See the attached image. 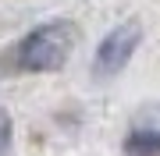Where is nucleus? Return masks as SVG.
Returning <instances> with one entry per match:
<instances>
[{
    "label": "nucleus",
    "instance_id": "obj_2",
    "mask_svg": "<svg viewBox=\"0 0 160 156\" xmlns=\"http://www.w3.org/2000/svg\"><path fill=\"white\" fill-rule=\"evenodd\" d=\"M142 43V21L139 18H128L118 29H110L103 35V43L96 46V57H92V75L96 78H114L128 68L132 53Z\"/></svg>",
    "mask_w": 160,
    "mask_h": 156
},
{
    "label": "nucleus",
    "instance_id": "obj_1",
    "mask_svg": "<svg viewBox=\"0 0 160 156\" xmlns=\"http://www.w3.org/2000/svg\"><path fill=\"white\" fill-rule=\"evenodd\" d=\"M75 43H78V29L71 21H46L11 50V60L18 71H36V75L61 71L71 57Z\"/></svg>",
    "mask_w": 160,
    "mask_h": 156
},
{
    "label": "nucleus",
    "instance_id": "obj_4",
    "mask_svg": "<svg viewBox=\"0 0 160 156\" xmlns=\"http://www.w3.org/2000/svg\"><path fill=\"white\" fill-rule=\"evenodd\" d=\"M11 128H14V124H11V114L0 106V156H4L7 145H11Z\"/></svg>",
    "mask_w": 160,
    "mask_h": 156
},
{
    "label": "nucleus",
    "instance_id": "obj_3",
    "mask_svg": "<svg viewBox=\"0 0 160 156\" xmlns=\"http://www.w3.org/2000/svg\"><path fill=\"white\" fill-rule=\"evenodd\" d=\"M125 153L132 156H157L160 153V106H149L146 114L135 117L128 139H125Z\"/></svg>",
    "mask_w": 160,
    "mask_h": 156
}]
</instances>
